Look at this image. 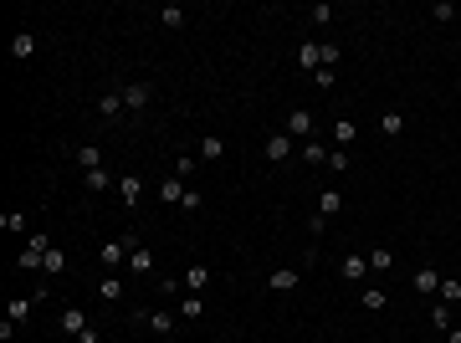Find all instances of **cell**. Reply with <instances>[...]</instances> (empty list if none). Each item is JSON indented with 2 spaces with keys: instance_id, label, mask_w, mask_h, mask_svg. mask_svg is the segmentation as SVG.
<instances>
[{
  "instance_id": "obj_29",
  "label": "cell",
  "mask_w": 461,
  "mask_h": 343,
  "mask_svg": "<svg viewBox=\"0 0 461 343\" xmlns=\"http://www.w3.org/2000/svg\"><path fill=\"white\" fill-rule=\"evenodd\" d=\"M400 128H405V113H385V118H379V134H385V139H394Z\"/></svg>"
},
{
  "instance_id": "obj_19",
  "label": "cell",
  "mask_w": 461,
  "mask_h": 343,
  "mask_svg": "<svg viewBox=\"0 0 461 343\" xmlns=\"http://www.w3.org/2000/svg\"><path fill=\"white\" fill-rule=\"evenodd\" d=\"M200 313H205L200 292H184V302H180V318H184V323H195V318H200Z\"/></svg>"
},
{
  "instance_id": "obj_3",
  "label": "cell",
  "mask_w": 461,
  "mask_h": 343,
  "mask_svg": "<svg viewBox=\"0 0 461 343\" xmlns=\"http://www.w3.org/2000/svg\"><path fill=\"white\" fill-rule=\"evenodd\" d=\"M149 103H154V87H149V82H128V87H123V108H128V113L149 108Z\"/></svg>"
},
{
  "instance_id": "obj_14",
  "label": "cell",
  "mask_w": 461,
  "mask_h": 343,
  "mask_svg": "<svg viewBox=\"0 0 461 343\" xmlns=\"http://www.w3.org/2000/svg\"><path fill=\"white\" fill-rule=\"evenodd\" d=\"M369 272H379V276L394 272V252L390 246H374V252H369Z\"/></svg>"
},
{
  "instance_id": "obj_37",
  "label": "cell",
  "mask_w": 461,
  "mask_h": 343,
  "mask_svg": "<svg viewBox=\"0 0 461 343\" xmlns=\"http://www.w3.org/2000/svg\"><path fill=\"white\" fill-rule=\"evenodd\" d=\"M308 16H313V21H318V26H328V21H333V6H313V10H308Z\"/></svg>"
},
{
  "instance_id": "obj_18",
  "label": "cell",
  "mask_w": 461,
  "mask_h": 343,
  "mask_svg": "<svg viewBox=\"0 0 461 343\" xmlns=\"http://www.w3.org/2000/svg\"><path fill=\"white\" fill-rule=\"evenodd\" d=\"M159 200L164 205H180L184 200V179H159Z\"/></svg>"
},
{
  "instance_id": "obj_34",
  "label": "cell",
  "mask_w": 461,
  "mask_h": 343,
  "mask_svg": "<svg viewBox=\"0 0 461 343\" xmlns=\"http://www.w3.org/2000/svg\"><path fill=\"white\" fill-rule=\"evenodd\" d=\"M175 175H180V179L195 175V154H180V159H175Z\"/></svg>"
},
{
  "instance_id": "obj_17",
  "label": "cell",
  "mask_w": 461,
  "mask_h": 343,
  "mask_svg": "<svg viewBox=\"0 0 461 343\" xmlns=\"http://www.w3.org/2000/svg\"><path fill=\"white\" fill-rule=\"evenodd\" d=\"M42 272H46V276H62V272H67V252H62V246H51L46 261H42Z\"/></svg>"
},
{
  "instance_id": "obj_32",
  "label": "cell",
  "mask_w": 461,
  "mask_h": 343,
  "mask_svg": "<svg viewBox=\"0 0 461 343\" xmlns=\"http://www.w3.org/2000/svg\"><path fill=\"white\" fill-rule=\"evenodd\" d=\"M430 323H436L441 333H451V308H446V302H436V308H430Z\"/></svg>"
},
{
  "instance_id": "obj_6",
  "label": "cell",
  "mask_w": 461,
  "mask_h": 343,
  "mask_svg": "<svg viewBox=\"0 0 461 343\" xmlns=\"http://www.w3.org/2000/svg\"><path fill=\"white\" fill-rule=\"evenodd\" d=\"M205 282H210V267H205V261H195V267H184V276H180V292H200Z\"/></svg>"
},
{
  "instance_id": "obj_24",
  "label": "cell",
  "mask_w": 461,
  "mask_h": 343,
  "mask_svg": "<svg viewBox=\"0 0 461 343\" xmlns=\"http://www.w3.org/2000/svg\"><path fill=\"white\" fill-rule=\"evenodd\" d=\"M302 159H308V164H328V143L308 139V143H302Z\"/></svg>"
},
{
  "instance_id": "obj_26",
  "label": "cell",
  "mask_w": 461,
  "mask_h": 343,
  "mask_svg": "<svg viewBox=\"0 0 461 343\" xmlns=\"http://www.w3.org/2000/svg\"><path fill=\"white\" fill-rule=\"evenodd\" d=\"M385 292H379V287H364V292H359V308H369V313H379V308H385Z\"/></svg>"
},
{
  "instance_id": "obj_23",
  "label": "cell",
  "mask_w": 461,
  "mask_h": 343,
  "mask_svg": "<svg viewBox=\"0 0 461 343\" xmlns=\"http://www.w3.org/2000/svg\"><path fill=\"white\" fill-rule=\"evenodd\" d=\"M446 308H451V302H461V276H441V292H436Z\"/></svg>"
},
{
  "instance_id": "obj_21",
  "label": "cell",
  "mask_w": 461,
  "mask_h": 343,
  "mask_svg": "<svg viewBox=\"0 0 461 343\" xmlns=\"http://www.w3.org/2000/svg\"><path fill=\"white\" fill-rule=\"evenodd\" d=\"M333 139H338V149H349V143L359 139V128H354V118H338V123H333Z\"/></svg>"
},
{
  "instance_id": "obj_7",
  "label": "cell",
  "mask_w": 461,
  "mask_h": 343,
  "mask_svg": "<svg viewBox=\"0 0 461 343\" xmlns=\"http://www.w3.org/2000/svg\"><path fill=\"white\" fill-rule=\"evenodd\" d=\"M410 282H415V292H420V297H436V292H441V272H436V267H420Z\"/></svg>"
},
{
  "instance_id": "obj_11",
  "label": "cell",
  "mask_w": 461,
  "mask_h": 343,
  "mask_svg": "<svg viewBox=\"0 0 461 343\" xmlns=\"http://www.w3.org/2000/svg\"><path fill=\"white\" fill-rule=\"evenodd\" d=\"M338 276H344V282H364L369 276V256H344L338 261Z\"/></svg>"
},
{
  "instance_id": "obj_36",
  "label": "cell",
  "mask_w": 461,
  "mask_h": 343,
  "mask_svg": "<svg viewBox=\"0 0 461 343\" xmlns=\"http://www.w3.org/2000/svg\"><path fill=\"white\" fill-rule=\"evenodd\" d=\"M430 16H436V21H451L456 6H451V0H436V6H430Z\"/></svg>"
},
{
  "instance_id": "obj_5",
  "label": "cell",
  "mask_w": 461,
  "mask_h": 343,
  "mask_svg": "<svg viewBox=\"0 0 461 343\" xmlns=\"http://www.w3.org/2000/svg\"><path fill=\"white\" fill-rule=\"evenodd\" d=\"M297 67L302 72H318L323 67V42H297Z\"/></svg>"
},
{
  "instance_id": "obj_20",
  "label": "cell",
  "mask_w": 461,
  "mask_h": 343,
  "mask_svg": "<svg viewBox=\"0 0 461 343\" xmlns=\"http://www.w3.org/2000/svg\"><path fill=\"white\" fill-rule=\"evenodd\" d=\"M98 113H103V118H118V113H123V92H103V98H98Z\"/></svg>"
},
{
  "instance_id": "obj_27",
  "label": "cell",
  "mask_w": 461,
  "mask_h": 343,
  "mask_svg": "<svg viewBox=\"0 0 461 343\" xmlns=\"http://www.w3.org/2000/svg\"><path fill=\"white\" fill-rule=\"evenodd\" d=\"M159 26H164V31H180V26H184V10H180V6H164V10H159Z\"/></svg>"
},
{
  "instance_id": "obj_40",
  "label": "cell",
  "mask_w": 461,
  "mask_h": 343,
  "mask_svg": "<svg viewBox=\"0 0 461 343\" xmlns=\"http://www.w3.org/2000/svg\"><path fill=\"white\" fill-rule=\"evenodd\" d=\"M456 46H461V42H456Z\"/></svg>"
},
{
  "instance_id": "obj_39",
  "label": "cell",
  "mask_w": 461,
  "mask_h": 343,
  "mask_svg": "<svg viewBox=\"0 0 461 343\" xmlns=\"http://www.w3.org/2000/svg\"><path fill=\"white\" fill-rule=\"evenodd\" d=\"M446 343H461V328H451V333H446Z\"/></svg>"
},
{
  "instance_id": "obj_35",
  "label": "cell",
  "mask_w": 461,
  "mask_h": 343,
  "mask_svg": "<svg viewBox=\"0 0 461 343\" xmlns=\"http://www.w3.org/2000/svg\"><path fill=\"white\" fill-rule=\"evenodd\" d=\"M313 82H318V87L328 92V87H333V82H338V72H333V67H318V72H313Z\"/></svg>"
},
{
  "instance_id": "obj_8",
  "label": "cell",
  "mask_w": 461,
  "mask_h": 343,
  "mask_svg": "<svg viewBox=\"0 0 461 343\" xmlns=\"http://www.w3.org/2000/svg\"><path fill=\"white\" fill-rule=\"evenodd\" d=\"M287 134H293V139H313V113L293 108V113H287Z\"/></svg>"
},
{
  "instance_id": "obj_1",
  "label": "cell",
  "mask_w": 461,
  "mask_h": 343,
  "mask_svg": "<svg viewBox=\"0 0 461 343\" xmlns=\"http://www.w3.org/2000/svg\"><path fill=\"white\" fill-rule=\"evenodd\" d=\"M134 246H139V236H134V231L118 236V241H103V246H98V261H103L108 272H118V267H128V252H134Z\"/></svg>"
},
{
  "instance_id": "obj_28",
  "label": "cell",
  "mask_w": 461,
  "mask_h": 343,
  "mask_svg": "<svg viewBox=\"0 0 461 343\" xmlns=\"http://www.w3.org/2000/svg\"><path fill=\"white\" fill-rule=\"evenodd\" d=\"M220 154H226V139H216V134L200 139V159H220Z\"/></svg>"
},
{
  "instance_id": "obj_31",
  "label": "cell",
  "mask_w": 461,
  "mask_h": 343,
  "mask_svg": "<svg viewBox=\"0 0 461 343\" xmlns=\"http://www.w3.org/2000/svg\"><path fill=\"white\" fill-rule=\"evenodd\" d=\"M0 231H6V236L26 231V216H21V210H6V216H0Z\"/></svg>"
},
{
  "instance_id": "obj_33",
  "label": "cell",
  "mask_w": 461,
  "mask_h": 343,
  "mask_svg": "<svg viewBox=\"0 0 461 343\" xmlns=\"http://www.w3.org/2000/svg\"><path fill=\"white\" fill-rule=\"evenodd\" d=\"M328 164H333V175H344L349 169V149H328Z\"/></svg>"
},
{
  "instance_id": "obj_16",
  "label": "cell",
  "mask_w": 461,
  "mask_h": 343,
  "mask_svg": "<svg viewBox=\"0 0 461 343\" xmlns=\"http://www.w3.org/2000/svg\"><path fill=\"white\" fill-rule=\"evenodd\" d=\"M338 205H344V195H338V190H323V195H318V216H323V220H333Z\"/></svg>"
},
{
  "instance_id": "obj_15",
  "label": "cell",
  "mask_w": 461,
  "mask_h": 343,
  "mask_svg": "<svg viewBox=\"0 0 461 343\" xmlns=\"http://www.w3.org/2000/svg\"><path fill=\"white\" fill-rule=\"evenodd\" d=\"M82 184H87V195H103V190H108V184H118V179L108 175V169H87Z\"/></svg>"
},
{
  "instance_id": "obj_13",
  "label": "cell",
  "mask_w": 461,
  "mask_h": 343,
  "mask_svg": "<svg viewBox=\"0 0 461 343\" xmlns=\"http://www.w3.org/2000/svg\"><path fill=\"white\" fill-rule=\"evenodd\" d=\"M118 195H123V205H139L143 200V179L139 175H123V179H118Z\"/></svg>"
},
{
  "instance_id": "obj_10",
  "label": "cell",
  "mask_w": 461,
  "mask_h": 343,
  "mask_svg": "<svg viewBox=\"0 0 461 343\" xmlns=\"http://www.w3.org/2000/svg\"><path fill=\"white\" fill-rule=\"evenodd\" d=\"M128 272H134V276H149V272H154V252H149L143 241L128 252Z\"/></svg>"
},
{
  "instance_id": "obj_25",
  "label": "cell",
  "mask_w": 461,
  "mask_h": 343,
  "mask_svg": "<svg viewBox=\"0 0 461 343\" xmlns=\"http://www.w3.org/2000/svg\"><path fill=\"white\" fill-rule=\"evenodd\" d=\"M98 297H103V302H118V297H123V282H118V276H103V282H98Z\"/></svg>"
},
{
  "instance_id": "obj_2",
  "label": "cell",
  "mask_w": 461,
  "mask_h": 343,
  "mask_svg": "<svg viewBox=\"0 0 461 343\" xmlns=\"http://www.w3.org/2000/svg\"><path fill=\"white\" fill-rule=\"evenodd\" d=\"M261 154H267L272 164L293 159V134H287V128H282V134H267V139H261Z\"/></svg>"
},
{
  "instance_id": "obj_9",
  "label": "cell",
  "mask_w": 461,
  "mask_h": 343,
  "mask_svg": "<svg viewBox=\"0 0 461 343\" xmlns=\"http://www.w3.org/2000/svg\"><path fill=\"white\" fill-rule=\"evenodd\" d=\"M87 328H92V323H87L82 308H67V313H62V333H67V338H82Z\"/></svg>"
},
{
  "instance_id": "obj_22",
  "label": "cell",
  "mask_w": 461,
  "mask_h": 343,
  "mask_svg": "<svg viewBox=\"0 0 461 343\" xmlns=\"http://www.w3.org/2000/svg\"><path fill=\"white\" fill-rule=\"evenodd\" d=\"M77 164L82 169H103V149L98 143H82V149H77Z\"/></svg>"
},
{
  "instance_id": "obj_4",
  "label": "cell",
  "mask_w": 461,
  "mask_h": 343,
  "mask_svg": "<svg viewBox=\"0 0 461 343\" xmlns=\"http://www.w3.org/2000/svg\"><path fill=\"white\" fill-rule=\"evenodd\" d=\"M139 323L143 328H149V333H159V338H169V333H175V313H139Z\"/></svg>"
},
{
  "instance_id": "obj_12",
  "label": "cell",
  "mask_w": 461,
  "mask_h": 343,
  "mask_svg": "<svg viewBox=\"0 0 461 343\" xmlns=\"http://www.w3.org/2000/svg\"><path fill=\"white\" fill-rule=\"evenodd\" d=\"M267 287H272V292H293V287H297V267H277L267 276Z\"/></svg>"
},
{
  "instance_id": "obj_30",
  "label": "cell",
  "mask_w": 461,
  "mask_h": 343,
  "mask_svg": "<svg viewBox=\"0 0 461 343\" xmlns=\"http://www.w3.org/2000/svg\"><path fill=\"white\" fill-rule=\"evenodd\" d=\"M31 51H36V36L31 31H21L16 42H10V57H31Z\"/></svg>"
},
{
  "instance_id": "obj_38",
  "label": "cell",
  "mask_w": 461,
  "mask_h": 343,
  "mask_svg": "<svg viewBox=\"0 0 461 343\" xmlns=\"http://www.w3.org/2000/svg\"><path fill=\"white\" fill-rule=\"evenodd\" d=\"M323 67L338 72V46H333V42H323Z\"/></svg>"
}]
</instances>
